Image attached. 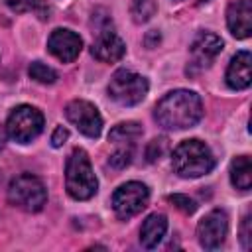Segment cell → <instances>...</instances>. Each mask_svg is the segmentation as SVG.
Listing matches in <instances>:
<instances>
[{"mask_svg":"<svg viewBox=\"0 0 252 252\" xmlns=\"http://www.w3.org/2000/svg\"><path fill=\"white\" fill-rule=\"evenodd\" d=\"M203 116V102L197 93L177 89L161 96L154 108L156 122L165 130L193 128Z\"/></svg>","mask_w":252,"mask_h":252,"instance_id":"cell-1","label":"cell"},{"mask_svg":"<svg viewBox=\"0 0 252 252\" xmlns=\"http://www.w3.org/2000/svg\"><path fill=\"white\" fill-rule=\"evenodd\" d=\"M171 165L173 171L179 177H201L207 175L213 165H215V158L213 152L209 150V146L197 138L193 140H183L171 154Z\"/></svg>","mask_w":252,"mask_h":252,"instance_id":"cell-2","label":"cell"},{"mask_svg":"<svg viewBox=\"0 0 252 252\" xmlns=\"http://www.w3.org/2000/svg\"><path fill=\"white\" fill-rule=\"evenodd\" d=\"M65 187H67V193L77 201L91 199L98 189V181H96L94 171L91 167L89 156L81 148H75L71 152V156L67 158V163H65Z\"/></svg>","mask_w":252,"mask_h":252,"instance_id":"cell-3","label":"cell"},{"mask_svg":"<svg viewBox=\"0 0 252 252\" xmlns=\"http://www.w3.org/2000/svg\"><path fill=\"white\" fill-rule=\"evenodd\" d=\"M8 201L26 213H37L47 203V189L39 177L22 173L8 185Z\"/></svg>","mask_w":252,"mask_h":252,"instance_id":"cell-4","label":"cell"},{"mask_svg":"<svg viewBox=\"0 0 252 252\" xmlns=\"http://www.w3.org/2000/svg\"><path fill=\"white\" fill-rule=\"evenodd\" d=\"M148 89L146 77L128 69H118L108 83V96L122 106H134L146 98Z\"/></svg>","mask_w":252,"mask_h":252,"instance_id":"cell-5","label":"cell"},{"mask_svg":"<svg viewBox=\"0 0 252 252\" xmlns=\"http://www.w3.org/2000/svg\"><path fill=\"white\" fill-rule=\"evenodd\" d=\"M41 130H43V114L30 104L16 106L6 120L8 136L20 144H30L33 138L41 134Z\"/></svg>","mask_w":252,"mask_h":252,"instance_id":"cell-6","label":"cell"},{"mask_svg":"<svg viewBox=\"0 0 252 252\" xmlns=\"http://www.w3.org/2000/svg\"><path fill=\"white\" fill-rule=\"evenodd\" d=\"M150 191L140 181H128L112 193V209L118 219H130L142 213L148 205Z\"/></svg>","mask_w":252,"mask_h":252,"instance_id":"cell-7","label":"cell"},{"mask_svg":"<svg viewBox=\"0 0 252 252\" xmlns=\"http://www.w3.org/2000/svg\"><path fill=\"white\" fill-rule=\"evenodd\" d=\"M222 51V39L211 32L199 33L189 49V65H187V75H197L213 65L217 55Z\"/></svg>","mask_w":252,"mask_h":252,"instance_id":"cell-8","label":"cell"},{"mask_svg":"<svg viewBox=\"0 0 252 252\" xmlns=\"http://www.w3.org/2000/svg\"><path fill=\"white\" fill-rule=\"evenodd\" d=\"M65 116L81 134H85L89 138H96L100 134V130H102L100 112L89 100H83V98L71 100L65 106Z\"/></svg>","mask_w":252,"mask_h":252,"instance_id":"cell-9","label":"cell"},{"mask_svg":"<svg viewBox=\"0 0 252 252\" xmlns=\"http://www.w3.org/2000/svg\"><path fill=\"white\" fill-rule=\"evenodd\" d=\"M226 234H228V217L220 209L207 213L197 224V238L205 250L220 248Z\"/></svg>","mask_w":252,"mask_h":252,"instance_id":"cell-10","label":"cell"},{"mask_svg":"<svg viewBox=\"0 0 252 252\" xmlns=\"http://www.w3.org/2000/svg\"><path fill=\"white\" fill-rule=\"evenodd\" d=\"M91 53L94 59H98L102 63H114V61L122 59V55L126 53V43L112 30L110 22H106L104 26H96V35L91 45Z\"/></svg>","mask_w":252,"mask_h":252,"instance_id":"cell-11","label":"cell"},{"mask_svg":"<svg viewBox=\"0 0 252 252\" xmlns=\"http://www.w3.org/2000/svg\"><path fill=\"white\" fill-rule=\"evenodd\" d=\"M47 49L55 59H59L63 63H71L79 57V53L83 49V39L67 28H57L51 32V35L47 39Z\"/></svg>","mask_w":252,"mask_h":252,"instance_id":"cell-12","label":"cell"},{"mask_svg":"<svg viewBox=\"0 0 252 252\" xmlns=\"http://www.w3.org/2000/svg\"><path fill=\"white\" fill-rule=\"evenodd\" d=\"M226 26L236 39H246L252 33V0L232 2L226 10Z\"/></svg>","mask_w":252,"mask_h":252,"instance_id":"cell-13","label":"cell"},{"mask_svg":"<svg viewBox=\"0 0 252 252\" xmlns=\"http://www.w3.org/2000/svg\"><path fill=\"white\" fill-rule=\"evenodd\" d=\"M252 57L250 51H238L226 67V85L234 91L248 89L252 83Z\"/></svg>","mask_w":252,"mask_h":252,"instance_id":"cell-14","label":"cell"},{"mask_svg":"<svg viewBox=\"0 0 252 252\" xmlns=\"http://www.w3.org/2000/svg\"><path fill=\"white\" fill-rule=\"evenodd\" d=\"M167 230V219L161 213H152L150 217H146V220L142 222L140 228V242L144 248H156L163 234Z\"/></svg>","mask_w":252,"mask_h":252,"instance_id":"cell-15","label":"cell"},{"mask_svg":"<svg viewBox=\"0 0 252 252\" xmlns=\"http://www.w3.org/2000/svg\"><path fill=\"white\" fill-rule=\"evenodd\" d=\"M230 181L238 191H248L252 187V161L248 156H238L232 159Z\"/></svg>","mask_w":252,"mask_h":252,"instance_id":"cell-16","label":"cell"},{"mask_svg":"<svg viewBox=\"0 0 252 252\" xmlns=\"http://www.w3.org/2000/svg\"><path fill=\"white\" fill-rule=\"evenodd\" d=\"M142 136V126L138 122H120L108 132V140L118 146H132Z\"/></svg>","mask_w":252,"mask_h":252,"instance_id":"cell-17","label":"cell"},{"mask_svg":"<svg viewBox=\"0 0 252 252\" xmlns=\"http://www.w3.org/2000/svg\"><path fill=\"white\" fill-rule=\"evenodd\" d=\"M156 10H158L156 0H132L130 2V14L136 24H144V22L152 20Z\"/></svg>","mask_w":252,"mask_h":252,"instance_id":"cell-18","label":"cell"},{"mask_svg":"<svg viewBox=\"0 0 252 252\" xmlns=\"http://www.w3.org/2000/svg\"><path fill=\"white\" fill-rule=\"evenodd\" d=\"M28 73H30V77H32L33 81H37V83H41V85H53V83L57 81V73H55L49 65L41 63V61H33V63L30 65Z\"/></svg>","mask_w":252,"mask_h":252,"instance_id":"cell-19","label":"cell"},{"mask_svg":"<svg viewBox=\"0 0 252 252\" xmlns=\"http://www.w3.org/2000/svg\"><path fill=\"white\" fill-rule=\"evenodd\" d=\"M167 150H169V140L167 138H163V136L154 138L146 148V158H148V161H158Z\"/></svg>","mask_w":252,"mask_h":252,"instance_id":"cell-20","label":"cell"},{"mask_svg":"<svg viewBox=\"0 0 252 252\" xmlns=\"http://www.w3.org/2000/svg\"><path fill=\"white\" fill-rule=\"evenodd\" d=\"M132 161V146H120L110 158H108V165L114 169H122L126 165H130Z\"/></svg>","mask_w":252,"mask_h":252,"instance_id":"cell-21","label":"cell"},{"mask_svg":"<svg viewBox=\"0 0 252 252\" xmlns=\"http://www.w3.org/2000/svg\"><path fill=\"white\" fill-rule=\"evenodd\" d=\"M169 201L179 209V211H183V213H187V215H191V213H195V209H197V205H195V201L191 199V197H187V195H181V193H175V195H169Z\"/></svg>","mask_w":252,"mask_h":252,"instance_id":"cell-22","label":"cell"},{"mask_svg":"<svg viewBox=\"0 0 252 252\" xmlns=\"http://www.w3.org/2000/svg\"><path fill=\"white\" fill-rule=\"evenodd\" d=\"M6 4H8V8H10L12 12L22 14V12L33 10L35 4H37V0H6Z\"/></svg>","mask_w":252,"mask_h":252,"instance_id":"cell-23","label":"cell"},{"mask_svg":"<svg viewBox=\"0 0 252 252\" xmlns=\"http://www.w3.org/2000/svg\"><path fill=\"white\" fill-rule=\"evenodd\" d=\"M67 138H69V130L65 126H57L53 130V134H51V146L53 148H61L67 142Z\"/></svg>","mask_w":252,"mask_h":252,"instance_id":"cell-24","label":"cell"},{"mask_svg":"<svg viewBox=\"0 0 252 252\" xmlns=\"http://www.w3.org/2000/svg\"><path fill=\"white\" fill-rule=\"evenodd\" d=\"M250 232H252L250 230V215H246L242 220V228H240V242H242L244 250L250 248Z\"/></svg>","mask_w":252,"mask_h":252,"instance_id":"cell-25","label":"cell"},{"mask_svg":"<svg viewBox=\"0 0 252 252\" xmlns=\"http://www.w3.org/2000/svg\"><path fill=\"white\" fill-rule=\"evenodd\" d=\"M203 2H209V0H199V4H203Z\"/></svg>","mask_w":252,"mask_h":252,"instance_id":"cell-26","label":"cell"}]
</instances>
